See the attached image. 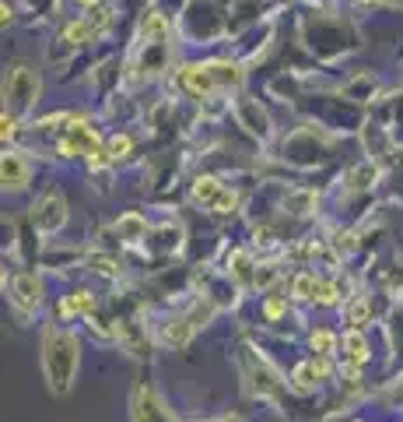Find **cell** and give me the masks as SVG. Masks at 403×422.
Instances as JSON below:
<instances>
[{
    "label": "cell",
    "mask_w": 403,
    "mask_h": 422,
    "mask_svg": "<svg viewBox=\"0 0 403 422\" xmlns=\"http://www.w3.org/2000/svg\"><path fill=\"white\" fill-rule=\"evenodd\" d=\"M42 369H46V380L53 394H64L74 384L78 373V341L67 331H56L49 328L42 338Z\"/></svg>",
    "instance_id": "cell-1"
},
{
    "label": "cell",
    "mask_w": 403,
    "mask_h": 422,
    "mask_svg": "<svg viewBox=\"0 0 403 422\" xmlns=\"http://www.w3.org/2000/svg\"><path fill=\"white\" fill-rule=\"evenodd\" d=\"M239 81H242V71L235 64H200V67L183 71V85L197 95H214L224 88H235Z\"/></svg>",
    "instance_id": "cell-2"
},
{
    "label": "cell",
    "mask_w": 403,
    "mask_h": 422,
    "mask_svg": "<svg viewBox=\"0 0 403 422\" xmlns=\"http://www.w3.org/2000/svg\"><path fill=\"white\" fill-rule=\"evenodd\" d=\"M39 99V74L28 67V64H15L11 74L4 78V102H8V110L11 117H25L32 106Z\"/></svg>",
    "instance_id": "cell-3"
},
{
    "label": "cell",
    "mask_w": 403,
    "mask_h": 422,
    "mask_svg": "<svg viewBox=\"0 0 403 422\" xmlns=\"http://www.w3.org/2000/svg\"><path fill=\"white\" fill-rule=\"evenodd\" d=\"M130 415H134V422H176V415L165 408V401L147 384H137L134 401H130Z\"/></svg>",
    "instance_id": "cell-4"
},
{
    "label": "cell",
    "mask_w": 403,
    "mask_h": 422,
    "mask_svg": "<svg viewBox=\"0 0 403 422\" xmlns=\"http://www.w3.org/2000/svg\"><path fill=\"white\" fill-rule=\"evenodd\" d=\"M64 222H67V201L60 194H46L32 211V226L39 233H56V229H64Z\"/></svg>",
    "instance_id": "cell-5"
},
{
    "label": "cell",
    "mask_w": 403,
    "mask_h": 422,
    "mask_svg": "<svg viewBox=\"0 0 403 422\" xmlns=\"http://www.w3.org/2000/svg\"><path fill=\"white\" fill-rule=\"evenodd\" d=\"M11 299H15V306H21V310H35V306L42 303V282H39L32 271L18 275V278L11 282Z\"/></svg>",
    "instance_id": "cell-6"
},
{
    "label": "cell",
    "mask_w": 403,
    "mask_h": 422,
    "mask_svg": "<svg viewBox=\"0 0 403 422\" xmlns=\"http://www.w3.org/2000/svg\"><path fill=\"white\" fill-rule=\"evenodd\" d=\"M235 113H239V124H242L249 134H256V137H267V134H270V120H267V113L260 110V102H253V99H239Z\"/></svg>",
    "instance_id": "cell-7"
},
{
    "label": "cell",
    "mask_w": 403,
    "mask_h": 422,
    "mask_svg": "<svg viewBox=\"0 0 403 422\" xmlns=\"http://www.w3.org/2000/svg\"><path fill=\"white\" fill-rule=\"evenodd\" d=\"M28 183V162L21 158V151H8L4 155V187L21 190Z\"/></svg>",
    "instance_id": "cell-8"
},
{
    "label": "cell",
    "mask_w": 403,
    "mask_h": 422,
    "mask_svg": "<svg viewBox=\"0 0 403 422\" xmlns=\"http://www.w3.org/2000/svg\"><path fill=\"white\" fill-rule=\"evenodd\" d=\"M221 194H224V187H221L214 176H204V180H197V183H193V201H197V204L214 208V204L221 201Z\"/></svg>",
    "instance_id": "cell-9"
},
{
    "label": "cell",
    "mask_w": 403,
    "mask_h": 422,
    "mask_svg": "<svg viewBox=\"0 0 403 422\" xmlns=\"http://www.w3.org/2000/svg\"><path fill=\"white\" fill-rule=\"evenodd\" d=\"M116 229H120V236L130 239V243H137V239L147 236V222H144V215H137V211H127V215L116 222Z\"/></svg>",
    "instance_id": "cell-10"
},
{
    "label": "cell",
    "mask_w": 403,
    "mask_h": 422,
    "mask_svg": "<svg viewBox=\"0 0 403 422\" xmlns=\"http://www.w3.org/2000/svg\"><path fill=\"white\" fill-rule=\"evenodd\" d=\"M193 324H190V316H179V321H172L168 328H165V345H172V348H183L190 338H193Z\"/></svg>",
    "instance_id": "cell-11"
},
{
    "label": "cell",
    "mask_w": 403,
    "mask_h": 422,
    "mask_svg": "<svg viewBox=\"0 0 403 422\" xmlns=\"http://www.w3.org/2000/svg\"><path fill=\"white\" fill-rule=\"evenodd\" d=\"M343 352H348V362H355V366L368 359V341H365V335L358 328L343 335Z\"/></svg>",
    "instance_id": "cell-12"
},
{
    "label": "cell",
    "mask_w": 403,
    "mask_h": 422,
    "mask_svg": "<svg viewBox=\"0 0 403 422\" xmlns=\"http://www.w3.org/2000/svg\"><path fill=\"white\" fill-rule=\"evenodd\" d=\"M95 310V296L91 292H74L67 303H60V316H74V313H91Z\"/></svg>",
    "instance_id": "cell-13"
},
{
    "label": "cell",
    "mask_w": 403,
    "mask_h": 422,
    "mask_svg": "<svg viewBox=\"0 0 403 422\" xmlns=\"http://www.w3.org/2000/svg\"><path fill=\"white\" fill-rule=\"evenodd\" d=\"M316 380H319V369H316V362H302V366L295 369V391L309 394V391H316Z\"/></svg>",
    "instance_id": "cell-14"
},
{
    "label": "cell",
    "mask_w": 403,
    "mask_h": 422,
    "mask_svg": "<svg viewBox=\"0 0 403 422\" xmlns=\"http://www.w3.org/2000/svg\"><path fill=\"white\" fill-rule=\"evenodd\" d=\"M316 292H319V282H316V275L302 271V275L295 278V296H298V299H316Z\"/></svg>",
    "instance_id": "cell-15"
},
{
    "label": "cell",
    "mask_w": 403,
    "mask_h": 422,
    "mask_svg": "<svg viewBox=\"0 0 403 422\" xmlns=\"http://www.w3.org/2000/svg\"><path fill=\"white\" fill-rule=\"evenodd\" d=\"M64 35H67V42H84L88 35H95V28H91L88 22H71V25L64 28Z\"/></svg>",
    "instance_id": "cell-16"
},
{
    "label": "cell",
    "mask_w": 403,
    "mask_h": 422,
    "mask_svg": "<svg viewBox=\"0 0 403 422\" xmlns=\"http://www.w3.org/2000/svg\"><path fill=\"white\" fill-rule=\"evenodd\" d=\"M130 148H134V141H130L127 134H116V137L109 141V155H112V158H127Z\"/></svg>",
    "instance_id": "cell-17"
},
{
    "label": "cell",
    "mask_w": 403,
    "mask_h": 422,
    "mask_svg": "<svg viewBox=\"0 0 403 422\" xmlns=\"http://www.w3.org/2000/svg\"><path fill=\"white\" fill-rule=\"evenodd\" d=\"M232 264H235L232 271H235V278H239V282H249V278H253V271H249L253 264H249V257H246V253H235V257H232Z\"/></svg>",
    "instance_id": "cell-18"
},
{
    "label": "cell",
    "mask_w": 403,
    "mask_h": 422,
    "mask_svg": "<svg viewBox=\"0 0 403 422\" xmlns=\"http://www.w3.org/2000/svg\"><path fill=\"white\" fill-rule=\"evenodd\" d=\"M372 180H375V169H372V166H361V169L351 173V187H355V190H365Z\"/></svg>",
    "instance_id": "cell-19"
},
{
    "label": "cell",
    "mask_w": 403,
    "mask_h": 422,
    "mask_svg": "<svg viewBox=\"0 0 403 422\" xmlns=\"http://www.w3.org/2000/svg\"><path fill=\"white\" fill-rule=\"evenodd\" d=\"M333 345H337V338H333L330 331H316V335H312V348H319V355H330Z\"/></svg>",
    "instance_id": "cell-20"
},
{
    "label": "cell",
    "mask_w": 403,
    "mask_h": 422,
    "mask_svg": "<svg viewBox=\"0 0 403 422\" xmlns=\"http://www.w3.org/2000/svg\"><path fill=\"white\" fill-rule=\"evenodd\" d=\"M368 313H372V310H368V303H365V299H358V303L351 306V324H355V328H361V324L368 321Z\"/></svg>",
    "instance_id": "cell-21"
},
{
    "label": "cell",
    "mask_w": 403,
    "mask_h": 422,
    "mask_svg": "<svg viewBox=\"0 0 403 422\" xmlns=\"http://www.w3.org/2000/svg\"><path fill=\"white\" fill-rule=\"evenodd\" d=\"M91 264H95V271H102V275H116L120 268L112 264L109 257H102V253H91Z\"/></svg>",
    "instance_id": "cell-22"
},
{
    "label": "cell",
    "mask_w": 403,
    "mask_h": 422,
    "mask_svg": "<svg viewBox=\"0 0 403 422\" xmlns=\"http://www.w3.org/2000/svg\"><path fill=\"white\" fill-rule=\"evenodd\" d=\"M312 194H295L292 201H287V208H298V215H305V208H312Z\"/></svg>",
    "instance_id": "cell-23"
},
{
    "label": "cell",
    "mask_w": 403,
    "mask_h": 422,
    "mask_svg": "<svg viewBox=\"0 0 403 422\" xmlns=\"http://www.w3.org/2000/svg\"><path fill=\"white\" fill-rule=\"evenodd\" d=\"M263 310H267L270 321H277V316L284 313V299H267V306H263Z\"/></svg>",
    "instance_id": "cell-24"
},
{
    "label": "cell",
    "mask_w": 403,
    "mask_h": 422,
    "mask_svg": "<svg viewBox=\"0 0 403 422\" xmlns=\"http://www.w3.org/2000/svg\"><path fill=\"white\" fill-rule=\"evenodd\" d=\"M221 422H239V419H232V415H228V419H221Z\"/></svg>",
    "instance_id": "cell-25"
},
{
    "label": "cell",
    "mask_w": 403,
    "mask_h": 422,
    "mask_svg": "<svg viewBox=\"0 0 403 422\" xmlns=\"http://www.w3.org/2000/svg\"><path fill=\"white\" fill-rule=\"evenodd\" d=\"M81 4H95V0H81Z\"/></svg>",
    "instance_id": "cell-26"
}]
</instances>
